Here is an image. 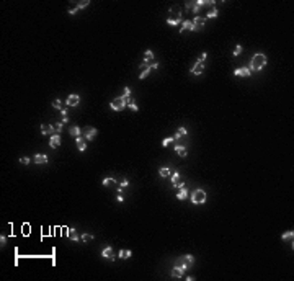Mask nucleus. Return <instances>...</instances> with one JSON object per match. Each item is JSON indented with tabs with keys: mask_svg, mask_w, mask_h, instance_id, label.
<instances>
[{
	"mask_svg": "<svg viewBox=\"0 0 294 281\" xmlns=\"http://www.w3.org/2000/svg\"><path fill=\"white\" fill-rule=\"evenodd\" d=\"M266 56L265 54H261V52H258V54H255L252 57V62H250V72H258V70H261L263 67L266 66Z\"/></svg>",
	"mask_w": 294,
	"mask_h": 281,
	"instance_id": "obj_1",
	"label": "nucleus"
},
{
	"mask_svg": "<svg viewBox=\"0 0 294 281\" xmlns=\"http://www.w3.org/2000/svg\"><path fill=\"white\" fill-rule=\"evenodd\" d=\"M191 201L195 203V204H203L206 201V193L204 190H195L191 193Z\"/></svg>",
	"mask_w": 294,
	"mask_h": 281,
	"instance_id": "obj_2",
	"label": "nucleus"
},
{
	"mask_svg": "<svg viewBox=\"0 0 294 281\" xmlns=\"http://www.w3.org/2000/svg\"><path fill=\"white\" fill-rule=\"evenodd\" d=\"M110 106H111V110H115V111H121V110H124L128 105L123 101V98H121V96H118V98H115L111 103H110Z\"/></svg>",
	"mask_w": 294,
	"mask_h": 281,
	"instance_id": "obj_3",
	"label": "nucleus"
},
{
	"mask_svg": "<svg viewBox=\"0 0 294 281\" xmlns=\"http://www.w3.org/2000/svg\"><path fill=\"white\" fill-rule=\"evenodd\" d=\"M157 67H159V64H157V62H152V64H149V66H147V67H145V69L141 72V75H139V79H141V80H144L145 77H147V75L150 74V70L157 69Z\"/></svg>",
	"mask_w": 294,
	"mask_h": 281,
	"instance_id": "obj_4",
	"label": "nucleus"
},
{
	"mask_svg": "<svg viewBox=\"0 0 294 281\" xmlns=\"http://www.w3.org/2000/svg\"><path fill=\"white\" fill-rule=\"evenodd\" d=\"M41 134L43 136H52V134H56V129H54L52 124H43L41 126Z\"/></svg>",
	"mask_w": 294,
	"mask_h": 281,
	"instance_id": "obj_5",
	"label": "nucleus"
},
{
	"mask_svg": "<svg viewBox=\"0 0 294 281\" xmlns=\"http://www.w3.org/2000/svg\"><path fill=\"white\" fill-rule=\"evenodd\" d=\"M204 23H206V18L196 17L195 20H193V31H198V29H201V28L204 26Z\"/></svg>",
	"mask_w": 294,
	"mask_h": 281,
	"instance_id": "obj_6",
	"label": "nucleus"
},
{
	"mask_svg": "<svg viewBox=\"0 0 294 281\" xmlns=\"http://www.w3.org/2000/svg\"><path fill=\"white\" fill-rule=\"evenodd\" d=\"M234 75H237V77H249V75H252V72H250L249 67H240V69L234 70Z\"/></svg>",
	"mask_w": 294,
	"mask_h": 281,
	"instance_id": "obj_7",
	"label": "nucleus"
},
{
	"mask_svg": "<svg viewBox=\"0 0 294 281\" xmlns=\"http://www.w3.org/2000/svg\"><path fill=\"white\" fill-rule=\"evenodd\" d=\"M96 129L95 128H87L85 129V136H83V139L85 140H93L95 139V136H96Z\"/></svg>",
	"mask_w": 294,
	"mask_h": 281,
	"instance_id": "obj_8",
	"label": "nucleus"
},
{
	"mask_svg": "<svg viewBox=\"0 0 294 281\" xmlns=\"http://www.w3.org/2000/svg\"><path fill=\"white\" fill-rule=\"evenodd\" d=\"M79 101H80V96L74 93V95H69V96H67V101H66V103H67V106H77V105H79Z\"/></svg>",
	"mask_w": 294,
	"mask_h": 281,
	"instance_id": "obj_9",
	"label": "nucleus"
},
{
	"mask_svg": "<svg viewBox=\"0 0 294 281\" xmlns=\"http://www.w3.org/2000/svg\"><path fill=\"white\" fill-rule=\"evenodd\" d=\"M49 145L52 149L59 147V145H61V136H59V134H52V136H51V140H49Z\"/></svg>",
	"mask_w": 294,
	"mask_h": 281,
	"instance_id": "obj_10",
	"label": "nucleus"
},
{
	"mask_svg": "<svg viewBox=\"0 0 294 281\" xmlns=\"http://www.w3.org/2000/svg\"><path fill=\"white\" fill-rule=\"evenodd\" d=\"M75 144H77V149L80 150V152H83V150L87 149V142H85V139H82V137H75Z\"/></svg>",
	"mask_w": 294,
	"mask_h": 281,
	"instance_id": "obj_11",
	"label": "nucleus"
},
{
	"mask_svg": "<svg viewBox=\"0 0 294 281\" xmlns=\"http://www.w3.org/2000/svg\"><path fill=\"white\" fill-rule=\"evenodd\" d=\"M33 162L34 164H39V165H41V164H47V155H44V154H36Z\"/></svg>",
	"mask_w": 294,
	"mask_h": 281,
	"instance_id": "obj_12",
	"label": "nucleus"
},
{
	"mask_svg": "<svg viewBox=\"0 0 294 281\" xmlns=\"http://www.w3.org/2000/svg\"><path fill=\"white\" fill-rule=\"evenodd\" d=\"M204 70V62H196L195 67L191 69V74H195V75H199L201 72Z\"/></svg>",
	"mask_w": 294,
	"mask_h": 281,
	"instance_id": "obj_13",
	"label": "nucleus"
},
{
	"mask_svg": "<svg viewBox=\"0 0 294 281\" xmlns=\"http://www.w3.org/2000/svg\"><path fill=\"white\" fill-rule=\"evenodd\" d=\"M101 255L105 257V258H108V260H116V257H115V253H113V248L111 247H106L101 252Z\"/></svg>",
	"mask_w": 294,
	"mask_h": 281,
	"instance_id": "obj_14",
	"label": "nucleus"
},
{
	"mask_svg": "<svg viewBox=\"0 0 294 281\" xmlns=\"http://www.w3.org/2000/svg\"><path fill=\"white\" fill-rule=\"evenodd\" d=\"M172 276L177 278V280H180V278H183V268L180 266V265H177L173 270H172Z\"/></svg>",
	"mask_w": 294,
	"mask_h": 281,
	"instance_id": "obj_15",
	"label": "nucleus"
},
{
	"mask_svg": "<svg viewBox=\"0 0 294 281\" xmlns=\"http://www.w3.org/2000/svg\"><path fill=\"white\" fill-rule=\"evenodd\" d=\"M121 98H123V101H124L126 105L131 103V101H133V98H131V88L126 87V88H124V95L121 96Z\"/></svg>",
	"mask_w": 294,
	"mask_h": 281,
	"instance_id": "obj_16",
	"label": "nucleus"
},
{
	"mask_svg": "<svg viewBox=\"0 0 294 281\" xmlns=\"http://www.w3.org/2000/svg\"><path fill=\"white\" fill-rule=\"evenodd\" d=\"M203 5H206V0H198V2H193V7H191V12L198 13V12H199V8H201Z\"/></svg>",
	"mask_w": 294,
	"mask_h": 281,
	"instance_id": "obj_17",
	"label": "nucleus"
},
{
	"mask_svg": "<svg viewBox=\"0 0 294 281\" xmlns=\"http://www.w3.org/2000/svg\"><path fill=\"white\" fill-rule=\"evenodd\" d=\"M182 13H178V15H177V18H168V20H167V23H168V25L170 26H177V25H178V23H182Z\"/></svg>",
	"mask_w": 294,
	"mask_h": 281,
	"instance_id": "obj_18",
	"label": "nucleus"
},
{
	"mask_svg": "<svg viewBox=\"0 0 294 281\" xmlns=\"http://www.w3.org/2000/svg\"><path fill=\"white\" fill-rule=\"evenodd\" d=\"M67 236H69V239H71V240H74V242L80 240V236L77 234V231H75L74 227H72V229H69V232H67Z\"/></svg>",
	"mask_w": 294,
	"mask_h": 281,
	"instance_id": "obj_19",
	"label": "nucleus"
},
{
	"mask_svg": "<svg viewBox=\"0 0 294 281\" xmlns=\"http://www.w3.org/2000/svg\"><path fill=\"white\" fill-rule=\"evenodd\" d=\"M177 198H178V199H186V198H188V190H186V186L180 188V191L177 193Z\"/></svg>",
	"mask_w": 294,
	"mask_h": 281,
	"instance_id": "obj_20",
	"label": "nucleus"
},
{
	"mask_svg": "<svg viewBox=\"0 0 294 281\" xmlns=\"http://www.w3.org/2000/svg\"><path fill=\"white\" fill-rule=\"evenodd\" d=\"M131 255H133V252H131V250H119V252H118V257H119V258H123V260H126V258H131Z\"/></svg>",
	"mask_w": 294,
	"mask_h": 281,
	"instance_id": "obj_21",
	"label": "nucleus"
},
{
	"mask_svg": "<svg viewBox=\"0 0 294 281\" xmlns=\"http://www.w3.org/2000/svg\"><path fill=\"white\" fill-rule=\"evenodd\" d=\"M175 152H177V154H178V155H180V157H186V147H183V145H177V147H175Z\"/></svg>",
	"mask_w": 294,
	"mask_h": 281,
	"instance_id": "obj_22",
	"label": "nucleus"
},
{
	"mask_svg": "<svg viewBox=\"0 0 294 281\" xmlns=\"http://www.w3.org/2000/svg\"><path fill=\"white\" fill-rule=\"evenodd\" d=\"M185 29H191V31H193V21L183 20L182 21V31H185Z\"/></svg>",
	"mask_w": 294,
	"mask_h": 281,
	"instance_id": "obj_23",
	"label": "nucleus"
},
{
	"mask_svg": "<svg viewBox=\"0 0 294 281\" xmlns=\"http://www.w3.org/2000/svg\"><path fill=\"white\" fill-rule=\"evenodd\" d=\"M186 134H188L186 128H178V131H177V134H175V137H173V139L177 140V139H180L182 136H186Z\"/></svg>",
	"mask_w": 294,
	"mask_h": 281,
	"instance_id": "obj_24",
	"label": "nucleus"
},
{
	"mask_svg": "<svg viewBox=\"0 0 294 281\" xmlns=\"http://www.w3.org/2000/svg\"><path fill=\"white\" fill-rule=\"evenodd\" d=\"M150 61H154V52L150 49H147V51H145V54H144V62L149 64Z\"/></svg>",
	"mask_w": 294,
	"mask_h": 281,
	"instance_id": "obj_25",
	"label": "nucleus"
},
{
	"mask_svg": "<svg viewBox=\"0 0 294 281\" xmlns=\"http://www.w3.org/2000/svg\"><path fill=\"white\" fill-rule=\"evenodd\" d=\"M80 132H82V129H80L79 126H72V128H71V136L79 137V136H80Z\"/></svg>",
	"mask_w": 294,
	"mask_h": 281,
	"instance_id": "obj_26",
	"label": "nucleus"
},
{
	"mask_svg": "<svg viewBox=\"0 0 294 281\" xmlns=\"http://www.w3.org/2000/svg\"><path fill=\"white\" fill-rule=\"evenodd\" d=\"M178 180H180V173H178V172H175V173L172 175V183H173V188H175V186H177V185L180 183Z\"/></svg>",
	"mask_w": 294,
	"mask_h": 281,
	"instance_id": "obj_27",
	"label": "nucleus"
},
{
	"mask_svg": "<svg viewBox=\"0 0 294 281\" xmlns=\"http://www.w3.org/2000/svg\"><path fill=\"white\" fill-rule=\"evenodd\" d=\"M159 173H160V177H170V168L168 167H162Z\"/></svg>",
	"mask_w": 294,
	"mask_h": 281,
	"instance_id": "obj_28",
	"label": "nucleus"
},
{
	"mask_svg": "<svg viewBox=\"0 0 294 281\" xmlns=\"http://www.w3.org/2000/svg\"><path fill=\"white\" fill-rule=\"evenodd\" d=\"M217 15H219V12H217L216 8H211L209 12H207V18H216Z\"/></svg>",
	"mask_w": 294,
	"mask_h": 281,
	"instance_id": "obj_29",
	"label": "nucleus"
},
{
	"mask_svg": "<svg viewBox=\"0 0 294 281\" xmlns=\"http://www.w3.org/2000/svg\"><path fill=\"white\" fill-rule=\"evenodd\" d=\"M293 236H294V232H293V231L284 232V234H283V240H289V239H293Z\"/></svg>",
	"mask_w": 294,
	"mask_h": 281,
	"instance_id": "obj_30",
	"label": "nucleus"
},
{
	"mask_svg": "<svg viewBox=\"0 0 294 281\" xmlns=\"http://www.w3.org/2000/svg\"><path fill=\"white\" fill-rule=\"evenodd\" d=\"M173 140H175L173 137H165V139L162 140V145H163V147H167V145H168V144H172Z\"/></svg>",
	"mask_w": 294,
	"mask_h": 281,
	"instance_id": "obj_31",
	"label": "nucleus"
},
{
	"mask_svg": "<svg viewBox=\"0 0 294 281\" xmlns=\"http://www.w3.org/2000/svg\"><path fill=\"white\" fill-rule=\"evenodd\" d=\"M52 106L56 108V110H62V105H61V100H57V98H56V100H54V101H52Z\"/></svg>",
	"mask_w": 294,
	"mask_h": 281,
	"instance_id": "obj_32",
	"label": "nucleus"
},
{
	"mask_svg": "<svg viewBox=\"0 0 294 281\" xmlns=\"http://www.w3.org/2000/svg\"><path fill=\"white\" fill-rule=\"evenodd\" d=\"M93 239V236H90V234H82V237H80V240L82 242H88V240Z\"/></svg>",
	"mask_w": 294,
	"mask_h": 281,
	"instance_id": "obj_33",
	"label": "nucleus"
},
{
	"mask_svg": "<svg viewBox=\"0 0 294 281\" xmlns=\"http://www.w3.org/2000/svg\"><path fill=\"white\" fill-rule=\"evenodd\" d=\"M88 3H90V2H88V0H83V2H79V3H77V8H85V7H87V5Z\"/></svg>",
	"mask_w": 294,
	"mask_h": 281,
	"instance_id": "obj_34",
	"label": "nucleus"
},
{
	"mask_svg": "<svg viewBox=\"0 0 294 281\" xmlns=\"http://www.w3.org/2000/svg\"><path fill=\"white\" fill-rule=\"evenodd\" d=\"M183 258H185V260H186L188 263H191V265L195 263V257H193V255H190V253H188V255H185Z\"/></svg>",
	"mask_w": 294,
	"mask_h": 281,
	"instance_id": "obj_35",
	"label": "nucleus"
},
{
	"mask_svg": "<svg viewBox=\"0 0 294 281\" xmlns=\"http://www.w3.org/2000/svg\"><path fill=\"white\" fill-rule=\"evenodd\" d=\"M62 126H64V123H57L56 126H54V129H56V134H59V132L62 131Z\"/></svg>",
	"mask_w": 294,
	"mask_h": 281,
	"instance_id": "obj_36",
	"label": "nucleus"
},
{
	"mask_svg": "<svg viewBox=\"0 0 294 281\" xmlns=\"http://www.w3.org/2000/svg\"><path fill=\"white\" fill-rule=\"evenodd\" d=\"M240 52H242V46L237 44V46H235V51H234V56H239Z\"/></svg>",
	"mask_w": 294,
	"mask_h": 281,
	"instance_id": "obj_37",
	"label": "nucleus"
},
{
	"mask_svg": "<svg viewBox=\"0 0 294 281\" xmlns=\"http://www.w3.org/2000/svg\"><path fill=\"white\" fill-rule=\"evenodd\" d=\"M128 106H129V108H131V110H133V111H137V110H139V108H137V105H136V103H134V101H131V103H129V105H128Z\"/></svg>",
	"mask_w": 294,
	"mask_h": 281,
	"instance_id": "obj_38",
	"label": "nucleus"
},
{
	"mask_svg": "<svg viewBox=\"0 0 294 281\" xmlns=\"http://www.w3.org/2000/svg\"><path fill=\"white\" fill-rule=\"evenodd\" d=\"M20 162L23 164V165H29V159H28V157H21Z\"/></svg>",
	"mask_w": 294,
	"mask_h": 281,
	"instance_id": "obj_39",
	"label": "nucleus"
},
{
	"mask_svg": "<svg viewBox=\"0 0 294 281\" xmlns=\"http://www.w3.org/2000/svg\"><path fill=\"white\" fill-rule=\"evenodd\" d=\"M128 185H129V182H128V180H121V183H119V188H126Z\"/></svg>",
	"mask_w": 294,
	"mask_h": 281,
	"instance_id": "obj_40",
	"label": "nucleus"
},
{
	"mask_svg": "<svg viewBox=\"0 0 294 281\" xmlns=\"http://www.w3.org/2000/svg\"><path fill=\"white\" fill-rule=\"evenodd\" d=\"M206 57H207V56H206V52H203V54H201V56H199L198 62H204V61H206Z\"/></svg>",
	"mask_w": 294,
	"mask_h": 281,
	"instance_id": "obj_41",
	"label": "nucleus"
},
{
	"mask_svg": "<svg viewBox=\"0 0 294 281\" xmlns=\"http://www.w3.org/2000/svg\"><path fill=\"white\" fill-rule=\"evenodd\" d=\"M111 182H113V178H105V180H103V185H105V186H108Z\"/></svg>",
	"mask_w": 294,
	"mask_h": 281,
	"instance_id": "obj_42",
	"label": "nucleus"
},
{
	"mask_svg": "<svg viewBox=\"0 0 294 281\" xmlns=\"http://www.w3.org/2000/svg\"><path fill=\"white\" fill-rule=\"evenodd\" d=\"M77 12H79V8H77V7H75V8H71V10H69V13H71V15H75Z\"/></svg>",
	"mask_w": 294,
	"mask_h": 281,
	"instance_id": "obj_43",
	"label": "nucleus"
},
{
	"mask_svg": "<svg viewBox=\"0 0 294 281\" xmlns=\"http://www.w3.org/2000/svg\"><path fill=\"white\" fill-rule=\"evenodd\" d=\"M0 242H2V245H5V242H7V237L2 236V237H0Z\"/></svg>",
	"mask_w": 294,
	"mask_h": 281,
	"instance_id": "obj_44",
	"label": "nucleus"
},
{
	"mask_svg": "<svg viewBox=\"0 0 294 281\" xmlns=\"http://www.w3.org/2000/svg\"><path fill=\"white\" fill-rule=\"evenodd\" d=\"M62 123H64V124L69 123V116H64V118H62Z\"/></svg>",
	"mask_w": 294,
	"mask_h": 281,
	"instance_id": "obj_45",
	"label": "nucleus"
},
{
	"mask_svg": "<svg viewBox=\"0 0 294 281\" xmlns=\"http://www.w3.org/2000/svg\"><path fill=\"white\" fill-rule=\"evenodd\" d=\"M118 201H119V203H123V201H124V198H123V194H119V196H118Z\"/></svg>",
	"mask_w": 294,
	"mask_h": 281,
	"instance_id": "obj_46",
	"label": "nucleus"
},
{
	"mask_svg": "<svg viewBox=\"0 0 294 281\" xmlns=\"http://www.w3.org/2000/svg\"><path fill=\"white\" fill-rule=\"evenodd\" d=\"M61 113H62L64 116H67V110H66V108H62V110H61Z\"/></svg>",
	"mask_w": 294,
	"mask_h": 281,
	"instance_id": "obj_47",
	"label": "nucleus"
}]
</instances>
